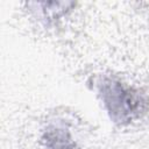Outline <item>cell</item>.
<instances>
[{"instance_id":"cell-2","label":"cell","mask_w":149,"mask_h":149,"mask_svg":"<svg viewBox=\"0 0 149 149\" xmlns=\"http://www.w3.org/2000/svg\"><path fill=\"white\" fill-rule=\"evenodd\" d=\"M42 140L49 149H76V143L72 141L69 132L55 126L49 127L44 132Z\"/></svg>"},{"instance_id":"cell-1","label":"cell","mask_w":149,"mask_h":149,"mask_svg":"<svg viewBox=\"0 0 149 149\" xmlns=\"http://www.w3.org/2000/svg\"><path fill=\"white\" fill-rule=\"evenodd\" d=\"M99 92L111 119L119 125L141 119L149 108V98L146 93L116 79H102Z\"/></svg>"}]
</instances>
